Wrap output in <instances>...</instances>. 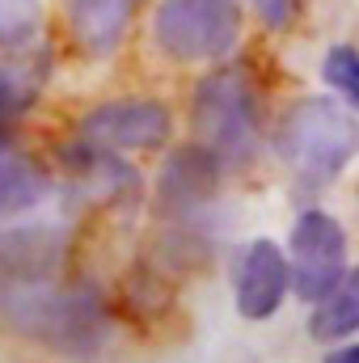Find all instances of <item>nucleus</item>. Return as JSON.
Here are the masks:
<instances>
[{
  "mask_svg": "<svg viewBox=\"0 0 359 363\" xmlns=\"http://www.w3.org/2000/svg\"><path fill=\"white\" fill-rule=\"evenodd\" d=\"M0 313L17 334L77 363L101 359L110 338V304L93 283L0 279Z\"/></svg>",
  "mask_w": 359,
  "mask_h": 363,
  "instance_id": "obj_1",
  "label": "nucleus"
},
{
  "mask_svg": "<svg viewBox=\"0 0 359 363\" xmlns=\"http://www.w3.org/2000/svg\"><path fill=\"white\" fill-rule=\"evenodd\" d=\"M359 152V118L334 97H300L279 123V157L304 186L334 182Z\"/></svg>",
  "mask_w": 359,
  "mask_h": 363,
  "instance_id": "obj_2",
  "label": "nucleus"
},
{
  "mask_svg": "<svg viewBox=\"0 0 359 363\" xmlns=\"http://www.w3.org/2000/svg\"><path fill=\"white\" fill-rule=\"evenodd\" d=\"M241 38L237 0H161L153 17V43L178 60H224Z\"/></svg>",
  "mask_w": 359,
  "mask_h": 363,
  "instance_id": "obj_3",
  "label": "nucleus"
},
{
  "mask_svg": "<svg viewBox=\"0 0 359 363\" xmlns=\"http://www.w3.org/2000/svg\"><path fill=\"white\" fill-rule=\"evenodd\" d=\"M194 131L199 144L220 161H245L254 144V89L241 68H216L194 89Z\"/></svg>",
  "mask_w": 359,
  "mask_h": 363,
  "instance_id": "obj_4",
  "label": "nucleus"
},
{
  "mask_svg": "<svg viewBox=\"0 0 359 363\" xmlns=\"http://www.w3.org/2000/svg\"><path fill=\"white\" fill-rule=\"evenodd\" d=\"M292 291L309 304L326 300L347 274V233L330 211H304L292 224Z\"/></svg>",
  "mask_w": 359,
  "mask_h": 363,
  "instance_id": "obj_5",
  "label": "nucleus"
},
{
  "mask_svg": "<svg viewBox=\"0 0 359 363\" xmlns=\"http://www.w3.org/2000/svg\"><path fill=\"white\" fill-rule=\"evenodd\" d=\"M174 131V118L161 101H106L89 110L81 118V131H77V144H85L93 152H148V148H161Z\"/></svg>",
  "mask_w": 359,
  "mask_h": 363,
  "instance_id": "obj_6",
  "label": "nucleus"
},
{
  "mask_svg": "<svg viewBox=\"0 0 359 363\" xmlns=\"http://www.w3.org/2000/svg\"><path fill=\"white\" fill-rule=\"evenodd\" d=\"M220 169H224V165H220L203 144H186V148H178V152L165 161V174H161V182H157V203H161V211L174 216V220L194 216V211L216 194Z\"/></svg>",
  "mask_w": 359,
  "mask_h": 363,
  "instance_id": "obj_7",
  "label": "nucleus"
},
{
  "mask_svg": "<svg viewBox=\"0 0 359 363\" xmlns=\"http://www.w3.org/2000/svg\"><path fill=\"white\" fill-rule=\"evenodd\" d=\"M292 287V271H287V254L275 241H254L237 267V308L245 321H267L270 313L283 304Z\"/></svg>",
  "mask_w": 359,
  "mask_h": 363,
  "instance_id": "obj_8",
  "label": "nucleus"
},
{
  "mask_svg": "<svg viewBox=\"0 0 359 363\" xmlns=\"http://www.w3.org/2000/svg\"><path fill=\"white\" fill-rule=\"evenodd\" d=\"M136 4L140 0H72L68 21H72L77 47L89 51V55H110L127 34V21H131Z\"/></svg>",
  "mask_w": 359,
  "mask_h": 363,
  "instance_id": "obj_9",
  "label": "nucleus"
},
{
  "mask_svg": "<svg viewBox=\"0 0 359 363\" xmlns=\"http://www.w3.org/2000/svg\"><path fill=\"white\" fill-rule=\"evenodd\" d=\"M60 233L51 228H13L0 237L4 279H51L60 267Z\"/></svg>",
  "mask_w": 359,
  "mask_h": 363,
  "instance_id": "obj_10",
  "label": "nucleus"
},
{
  "mask_svg": "<svg viewBox=\"0 0 359 363\" xmlns=\"http://www.w3.org/2000/svg\"><path fill=\"white\" fill-rule=\"evenodd\" d=\"M355 330H359V267L343 274L338 287L326 300H317L313 321H309V334L317 342H343Z\"/></svg>",
  "mask_w": 359,
  "mask_h": 363,
  "instance_id": "obj_11",
  "label": "nucleus"
},
{
  "mask_svg": "<svg viewBox=\"0 0 359 363\" xmlns=\"http://www.w3.org/2000/svg\"><path fill=\"white\" fill-rule=\"evenodd\" d=\"M51 190V178L43 165H34L30 157H0V220H13L30 207H38Z\"/></svg>",
  "mask_w": 359,
  "mask_h": 363,
  "instance_id": "obj_12",
  "label": "nucleus"
},
{
  "mask_svg": "<svg viewBox=\"0 0 359 363\" xmlns=\"http://www.w3.org/2000/svg\"><path fill=\"white\" fill-rule=\"evenodd\" d=\"M47 81V55L38 60H0V135L34 106V97Z\"/></svg>",
  "mask_w": 359,
  "mask_h": 363,
  "instance_id": "obj_13",
  "label": "nucleus"
},
{
  "mask_svg": "<svg viewBox=\"0 0 359 363\" xmlns=\"http://www.w3.org/2000/svg\"><path fill=\"white\" fill-rule=\"evenodd\" d=\"M321 77H326L330 89L343 93V97L359 110V51L355 47H347V43L330 47L326 60H321Z\"/></svg>",
  "mask_w": 359,
  "mask_h": 363,
  "instance_id": "obj_14",
  "label": "nucleus"
},
{
  "mask_svg": "<svg viewBox=\"0 0 359 363\" xmlns=\"http://www.w3.org/2000/svg\"><path fill=\"white\" fill-rule=\"evenodd\" d=\"M38 30V0H0V47H26Z\"/></svg>",
  "mask_w": 359,
  "mask_h": 363,
  "instance_id": "obj_15",
  "label": "nucleus"
},
{
  "mask_svg": "<svg viewBox=\"0 0 359 363\" xmlns=\"http://www.w3.org/2000/svg\"><path fill=\"white\" fill-rule=\"evenodd\" d=\"M254 9L267 17V26H275V30H283L292 21V0H254Z\"/></svg>",
  "mask_w": 359,
  "mask_h": 363,
  "instance_id": "obj_16",
  "label": "nucleus"
},
{
  "mask_svg": "<svg viewBox=\"0 0 359 363\" xmlns=\"http://www.w3.org/2000/svg\"><path fill=\"white\" fill-rule=\"evenodd\" d=\"M326 363H359V342L355 347H338V351H330Z\"/></svg>",
  "mask_w": 359,
  "mask_h": 363,
  "instance_id": "obj_17",
  "label": "nucleus"
}]
</instances>
